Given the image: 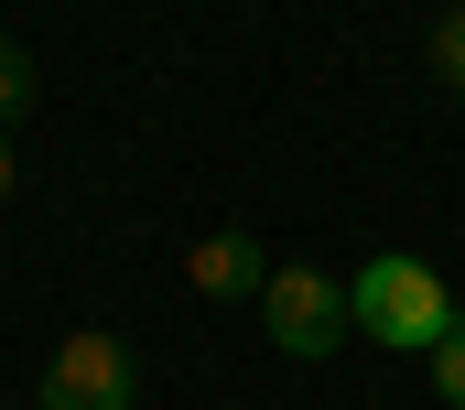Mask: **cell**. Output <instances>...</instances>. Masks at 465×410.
<instances>
[{
    "instance_id": "obj_4",
    "label": "cell",
    "mask_w": 465,
    "mask_h": 410,
    "mask_svg": "<svg viewBox=\"0 0 465 410\" xmlns=\"http://www.w3.org/2000/svg\"><path fill=\"white\" fill-rule=\"evenodd\" d=\"M184 281H195L206 303H260V281H271V270H260V238H249V227L195 238V249H184Z\"/></svg>"
},
{
    "instance_id": "obj_7",
    "label": "cell",
    "mask_w": 465,
    "mask_h": 410,
    "mask_svg": "<svg viewBox=\"0 0 465 410\" xmlns=\"http://www.w3.org/2000/svg\"><path fill=\"white\" fill-rule=\"evenodd\" d=\"M433 389H444V410H465V324L433 346Z\"/></svg>"
},
{
    "instance_id": "obj_2",
    "label": "cell",
    "mask_w": 465,
    "mask_h": 410,
    "mask_svg": "<svg viewBox=\"0 0 465 410\" xmlns=\"http://www.w3.org/2000/svg\"><path fill=\"white\" fill-rule=\"evenodd\" d=\"M260 324H271V346L282 356H336L347 346V324H357V303H347V281L336 270H271L260 281Z\"/></svg>"
},
{
    "instance_id": "obj_3",
    "label": "cell",
    "mask_w": 465,
    "mask_h": 410,
    "mask_svg": "<svg viewBox=\"0 0 465 410\" xmlns=\"http://www.w3.org/2000/svg\"><path fill=\"white\" fill-rule=\"evenodd\" d=\"M33 410H130V346H119L109 324H76V335L44 356Z\"/></svg>"
},
{
    "instance_id": "obj_6",
    "label": "cell",
    "mask_w": 465,
    "mask_h": 410,
    "mask_svg": "<svg viewBox=\"0 0 465 410\" xmlns=\"http://www.w3.org/2000/svg\"><path fill=\"white\" fill-rule=\"evenodd\" d=\"M433 76H444V87L465 98V0L444 11V22H433Z\"/></svg>"
},
{
    "instance_id": "obj_1",
    "label": "cell",
    "mask_w": 465,
    "mask_h": 410,
    "mask_svg": "<svg viewBox=\"0 0 465 410\" xmlns=\"http://www.w3.org/2000/svg\"><path fill=\"white\" fill-rule=\"evenodd\" d=\"M357 303V335L368 346H401V356H433L444 335H455V292L433 281V259H411V249H368L347 281Z\"/></svg>"
},
{
    "instance_id": "obj_8",
    "label": "cell",
    "mask_w": 465,
    "mask_h": 410,
    "mask_svg": "<svg viewBox=\"0 0 465 410\" xmlns=\"http://www.w3.org/2000/svg\"><path fill=\"white\" fill-rule=\"evenodd\" d=\"M11 184H22V162H11V141H0V205H11Z\"/></svg>"
},
{
    "instance_id": "obj_5",
    "label": "cell",
    "mask_w": 465,
    "mask_h": 410,
    "mask_svg": "<svg viewBox=\"0 0 465 410\" xmlns=\"http://www.w3.org/2000/svg\"><path fill=\"white\" fill-rule=\"evenodd\" d=\"M22 108H33V54H22V44L0 33V130H11Z\"/></svg>"
}]
</instances>
